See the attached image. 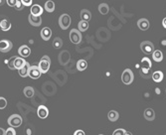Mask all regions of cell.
<instances>
[{
	"label": "cell",
	"mask_w": 166,
	"mask_h": 135,
	"mask_svg": "<svg viewBox=\"0 0 166 135\" xmlns=\"http://www.w3.org/2000/svg\"><path fill=\"white\" fill-rule=\"evenodd\" d=\"M162 26L166 29V17L162 20Z\"/></svg>",
	"instance_id": "obj_40"
},
{
	"label": "cell",
	"mask_w": 166,
	"mask_h": 135,
	"mask_svg": "<svg viewBox=\"0 0 166 135\" xmlns=\"http://www.w3.org/2000/svg\"><path fill=\"white\" fill-rule=\"evenodd\" d=\"M165 92H166V91H165Z\"/></svg>",
	"instance_id": "obj_44"
},
{
	"label": "cell",
	"mask_w": 166,
	"mask_h": 135,
	"mask_svg": "<svg viewBox=\"0 0 166 135\" xmlns=\"http://www.w3.org/2000/svg\"><path fill=\"white\" fill-rule=\"evenodd\" d=\"M6 106H7V101H6V98L0 97V109H4Z\"/></svg>",
	"instance_id": "obj_32"
},
{
	"label": "cell",
	"mask_w": 166,
	"mask_h": 135,
	"mask_svg": "<svg viewBox=\"0 0 166 135\" xmlns=\"http://www.w3.org/2000/svg\"><path fill=\"white\" fill-rule=\"evenodd\" d=\"M134 79V76H133V73L130 69H125L124 71L122 72V81L124 84H127V86H128V84L132 83Z\"/></svg>",
	"instance_id": "obj_4"
},
{
	"label": "cell",
	"mask_w": 166,
	"mask_h": 135,
	"mask_svg": "<svg viewBox=\"0 0 166 135\" xmlns=\"http://www.w3.org/2000/svg\"><path fill=\"white\" fill-rule=\"evenodd\" d=\"M37 115L39 118H41V119H45V118H47L48 115H49V109L47 106H39L38 108H37Z\"/></svg>",
	"instance_id": "obj_10"
},
{
	"label": "cell",
	"mask_w": 166,
	"mask_h": 135,
	"mask_svg": "<svg viewBox=\"0 0 166 135\" xmlns=\"http://www.w3.org/2000/svg\"><path fill=\"white\" fill-rule=\"evenodd\" d=\"M18 54L20 55V57L22 58H27L31 55V49H30L27 45H23L18 49Z\"/></svg>",
	"instance_id": "obj_12"
},
{
	"label": "cell",
	"mask_w": 166,
	"mask_h": 135,
	"mask_svg": "<svg viewBox=\"0 0 166 135\" xmlns=\"http://www.w3.org/2000/svg\"><path fill=\"white\" fill-rule=\"evenodd\" d=\"M28 21L29 23L32 25L34 27H38L42 24V18L40 16H35V15H32L31 13L29 14L28 16Z\"/></svg>",
	"instance_id": "obj_11"
},
{
	"label": "cell",
	"mask_w": 166,
	"mask_h": 135,
	"mask_svg": "<svg viewBox=\"0 0 166 135\" xmlns=\"http://www.w3.org/2000/svg\"><path fill=\"white\" fill-rule=\"evenodd\" d=\"M87 68H88V63H87V61H85V60H79V61L77 62V69H78V71L83 72Z\"/></svg>",
	"instance_id": "obj_27"
},
{
	"label": "cell",
	"mask_w": 166,
	"mask_h": 135,
	"mask_svg": "<svg viewBox=\"0 0 166 135\" xmlns=\"http://www.w3.org/2000/svg\"><path fill=\"white\" fill-rule=\"evenodd\" d=\"M140 50H141L145 55H150L155 51L154 45H153L152 42H150V41L141 42V44H140Z\"/></svg>",
	"instance_id": "obj_7"
},
{
	"label": "cell",
	"mask_w": 166,
	"mask_h": 135,
	"mask_svg": "<svg viewBox=\"0 0 166 135\" xmlns=\"http://www.w3.org/2000/svg\"><path fill=\"white\" fill-rule=\"evenodd\" d=\"M26 63H27V62L25 61L24 58H22V57H16V59H15V61H14V67H15V70L21 69Z\"/></svg>",
	"instance_id": "obj_20"
},
{
	"label": "cell",
	"mask_w": 166,
	"mask_h": 135,
	"mask_svg": "<svg viewBox=\"0 0 166 135\" xmlns=\"http://www.w3.org/2000/svg\"><path fill=\"white\" fill-rule=\"evenodd\" d=\"M71 23H72V19H71V17H70V15L63 14V15H61V16H60V18H59V25H60V27H61V29L67 30L70 27Z\"/></svg>",
	"instance_id": "obj_6"
},
{
	"label": "cell",
	"mask_w": 166,
	"mask_h": 135,
	"mask_svg": "<svg viewBox=\"0 0 166 135\" xmlns=\"http://www.w3.org/2000/svg\"><path fill=\"white\" fill-rule=\"evenodd\" d=\"M55 7H56V5H55V2L52 1V0H48V1L45 2V5H44V9L46 10L47 12L51 13L55 10Z\"/></svg>",
	"instance_id": "obj_25"
},
{
	"label": "cell",
	"mask_w": 166,
	"mask_h": 135,
	"mask_svg": "<svg viewBox=\"0 0 166 135\" xmlns=\"http://www.w3.org/2000/svg\"><path fill=\"white\" fill-rule=\"evenodd\" d=\"M80 16H81V19L84 20V21L89 22L90 20L92 19V13H90V11H89L88 9H83L81 11V14H80Z\"/></svg>",
	"instance_id": "obj_21"
},
{
	"label": "cell",
	"mask_w": 166,
	"mask_h": 135,
	"mask_svg": "<svg viewBox=\"0 0 166 135\" xmlns=\"http://www.w3.org/2000/svg\"><path fill=\"white\" fill-rule=\"evenodd\" d=\"M70 61V54L68 51H63L59 55V62L61 65H66Z\"/></svg>",
	"instance_id": "obj_16"
},
{
	"label": "cell",
	"mask_w": 166,
	"mask_h": 135,
	"mask_svg": "<svg viewBox=\"0 0 166 135\" xmlns=\"http://www.w3.org/2000/svg\"><path fill=\"white\" fill-rule=\"evenodd\" d=\"M6 2H7V4H8V6H10V7H15V6H16L17 0H6Z\"/></svg>",
	"instance_id": "obj_36"
},
{
	"label": "cell",
	"mask_w": 166,
	"mask_h": 135,
	"mask_svg": "<svg viewBox=\"0 0 166 135\" xmlns=\"http://www.w3.org/2000/svg\"><path fill=\"white\" fill-rule=\"evenodd\" d=\"M13 44L9 40H1L0 41V52L1 53H8L12 49Z\"/></svg>",
	"instance_id": "obj_8"
},
{
	"label": "cell",
	"mask_w": 166,
	"mask_h": 135,
	"mask_svg": "<svg viewBox=\"0 0 166 135\" xmlns=\"http://www.w3.org/2000/svg\"><path fill=\"white\" fill-rule=\"evenodd\" d=\"M7 122H8V125H10V127L17 128L22 125L23 118L21 115H19V114H12V115H10L8 117Z\"/></svg>",
	"instance_id": "obj_2"
},
{
	"label": "cell",
	"mask_w": 166,
	"mask_h": 135,
	"mask_svg": "<svg viewBox=\"0 0 166 135\" xmlns=\"http://www.w3.org/2000/svg\"><path fill=\"white\" fill-rule=\"evenodd\" d=\"M5 135H16V131H15V128L13 127H9L6 129V132H5Z\"/></svg>",
	"instance_id": "obj_34"
},
{
	"label": "cell",
	"mask_w": 166,
	"mask_h": 135,
	"mask_svg": "<svg viewBox=\"0 0 166 135\" xmlns=\"http://www.w3.org/2000/svg\"><path fill=\"white\" fill-rule=\"evenodd\" d=\"M15 59H16V57H12V58H10L8 61H6L7 63V66L10 70H15V67H14V61H15Z\"/></svg>",
	"instance_id": "obj_31"
},
{
	"label": "cell",
	"mask_w": 166,
	"mask_h": 135,
	"mask_svg": "<svg viewBox=\"0 0 166 135\" xmlns=\"http://www.w3.org/2000/svg\"><path fill=\"white\" fill-rule=\"evenodd\" d=\"M163 73L161 71H155L152 74H151V78L155 83H160L162 82L163 79Z\"/></svg>",
	"instance_id": "obj_22"
},
{
	"label": "cell",
	"mask_w": 166,
	"mask_h": 135,
	"mask_svg": "<svg viewBox=\"0 0 166 135\" xmlns=\"http://www.w3.org/2000/svg\"><path fill=\"white\" fill-rule=\"evenodd\" d=\"M5 132H6V130L3 129L2 127H0V135H5Z\"/></svg>",
	"instance_id": "obj_39"
},
{
	"label": "cell",
	"mask_w": 166,
	"mask_h": 135,
	"mask_svg": "<svg viewBox=\"0 0 166 135\" xmlns=\"http://www.w3.org/2000/svg\"><path fill=\"white\" fill-rule=\"evenodd\" d=\"M78 30L80 32H85L89 29V22L84 21V20H81L78 24Z\"/></svg>",
	"instance_id": "obj_29"
},
{
	"label": "cell",
	"mask_w": 166,
	"mask_h": 135,
	"mask_svg": "<svg viewBox=\"0 0 166 135\" xmlns=\"http://www.w3.org/2000/svg\"><path fill=\"white\" fill-rule=\"evenodd\" d=\"M23 6H24V5L22 4V2H21V0H17L16 6H15L14 8H15V9H16V10H18V11H20V10H22V9H23Z\"/></svg>",
	"instance_id": "obj_35"
},
{
	"label": "cell",
	"mask_w": 166,
	"mask_h": 135,
	"mask_svg": "<svg viewBox=\"0 0 166 135\" xmlns=\"http://www.w3.org/2000/svg\"><path fill=\"white\" fill-rule=\"evenodd\" d=\"M152 67V63L150 59L144 57L141 60V69H140V76L144 79H148L150 77V69Z\"/></svg>",
	"instance_id": "obj_1"
},
{
	"label": "cell",
	"mask_w": 166,
	"mask_h": 135,
	"mask_svg": "<svg viewBox=\"0 0 166 135\" xmlns=\"http://www.w3.org/2000/svg\"><path fill=\"white\" fill-rule=\"evenodd\" d=\"M137 26L140 30H142V31H146V30L149 29L150 23L146 18H141L137 21Z\"/></svg>",
	"instance_id": "obj_14"
},
{
	"label": "cell",
	"mask_w": 166,
	"mask_h": 135,
	"mask_svg": "<svg viewBox=\"0 0 166 135\" xmlns=\"http://www.w3.org/2000/svg\"><path fill=\"white\" fill-rule=\"evenodd\" d=\"M40 35H41V38L44 40V41H48V40H50V38L52 37V30L49 27H44L41 30Z\"/></svg>",
	"instance_id": "obj_15"
},
{
	"label": "cell",
	"mask_w": 166,
	"mask_h": 135,
	"mask_svg": "<svg viewBox=\"0 0 166 135\" xmlns=\"http://www.w3.org/2000/svg\"><path fill=\"white\" fill-rule=\"evenodd\" d=\"M22 4L24 5V6H31L32 3H33V0H21Z\"/></svg>",
	"instance_id": "obj_37"
},
{
	"label": "cell",
	"mask_w": 166,
	"mask_h": 135,
	"mask_svg": "<svg viewBox=\"0 0 166 135\" xmlns=\"http://www.w3.org/2000/svg\"><path fill=\"white\" fill-rule=\"evenodd\" d=\"M50 66H51V59L48 56H43L39 62L38 67L40 69L42 74H47L50 70Z\"/></svg>",
	"instance_id": "obj_3"
},
{
	"label": "cell",
	"mask_w": 166,
	"mask_h": 135,
	"mask_svg": "<svg viewBox=\"0 0 166 135\" xmlns=\"http://www.w3.org/2000/svg\"><path fill=\"white\" fill-rule=\"evenodd\" d=\"M70 41L75 45H79L82 42V33L79 31L78 29H72L71 32H70Z\"/></svg>",
	"instance_id": "obj_5"
},
{
	"label": "cell",
	"mask_w": 166,
	"mask_h": 135,
	"mask_svg": "<svg viewBox=\"0 0 166 135\" xmlns=\"http://www.w3.org/2000/svg\"><path fill=\"white\" fill-rule=\"evenodd\" d=\"M99 135H103V134H99Z\"/></svg>",
	"instance_id": "obj_43"
},
{
	"label": "cell",
	"mask_w": 166,
	"mask_h": 135,
	"mask_svg": "<svg viewBox=\"0 0 166 135\" xmlns=\"http://www.w3.org/2000/svg\"><path fill=\"white\" fill-rule=\"evenodd\" d=\"M143 115H144V118L146 119V120H148V121H153L155 119V112H154V110L152 108H146V109H145Z\"/></svg>",
	"instance_id": "obj_17"
},
{
	"label": "cell",
	"mask_w": 166,
	"mask_h": 135,
	"mask_svg": "<svg viewBox=\"0 0 166 135\" xmlns=\"http://www.w3.org/2000/svg\"><path fill=\"white\" fill-rule=\"evenodd\" d=\"M74 135H85V133L83 130H81V129H79V130H76V131H75Z\"/></svg>",
	"instance_id": "obj_38"
},
{
	"label": "cell",
	"mask_w": 166,
	"mask_h": 135,
	"mask_svg": "<svg viewBox=\"0 0 166 135\" xmlns=\"http://www.w3.org/2000/svg\"><path fill=\"white\" fill-rule=\"evenodd\" d=\"M30 67H31V65H30V64L27 62V63L25 64L21 69H19V70H18V72H19L20 77H22V78H26V77H28Z\"/></svg>",
	"instance_id": "obj_19"
},
{
	"label": "cell",
	"mask_w": 166,
	"mask_h": 135,
	"mask_svg": "<svg viewBox=\"0 0 166 135\" xmlns=\"http://www.w3.org/2000/svg\"><path fill=\"white\" fill-rule=\"evenodd\" d=\"M124 135H132V133L130 131H125V134Z\"/></svg>",
	"instance_id": "obj_42"
},
{
	"label": "cell",
	"mask_w": 166,
	"mask_h": 135,
	"mask_svg": "<svg viewBox=\"0 0 166 135\" xmlns=\"http://www.w3.org/2000/svg\"><path fill=\"white\" fill-rule=\"evenodd\" d=\"M99 11L100 14L107 15L109 12V6L107 3H100L99 5Z\"/></svg>",
	"instance_id": "obj_28"
},
{
	"label": "cell",
	"mask_w": 166,
	"mask_h": 135,
	"mask_svg": "<svg viewBox=\"0 0 166 135\" xmlns=\"http://www.w3.org/2000/svg\"><path fill=\"white\" fill-rule=\"evenodd\" d=\"M41 71H40V69L38 66H31L29 69V74H28V77H30L33 79H38L40 77H41Z\"/></svg>",
	"instance_id": "obj_9"
},
{
	"label": "cell",
	"mask_w": 166,
	"mask_h": 135,
	"mask_svg": "<svg viewBox=\"0 0 166 135\" xmlns=\"http://www.w3.org/2000/svg\"><path fill=\"white\" fill-rule=\"evenodd\" d=\"M0 28H1V30L4 32L9 31V30L11 29V22H10L8 19L3 18L1 21H0Z\"/></svg>",
	"instance_id": "obj_18"
},
{
	"label": "cell",
	"mask_w": 166,
	"mask_h": 135,
	"mask_svg": "<svg viewBox=\"0 0 166 135\" xmlns=\"http://www.w3.org/2000/svg\"><path fill=\"white\" fill-rule=\"evenodd\" d=\"M152 59H153V61L157 62V63H160L163 60L162 52L160 51V50H155V51L152 53Z\"/></svg>",
	"instance_id": "obj_24"
},
{
	"label": "cell",
	"mask_w": 166,
	"mask_h": 135,
	"mask_svg": "<svg viewBox=\"0 0 166 135\" xmlns=\"http://www.w3.org/2000/svg\"><path fill=\"white\" fill-rule=\"evenodd\" d=\"M44 9L42 6H40L39 4H34L31 6V9H30V13L32 15H35V16H41L43 14Z\"/></svg>",
	"instance_id": "obj_13"
},
{
	"label": "cell",
	"mask_w": 166,
	"mask_h": 135,
	"mask_svg": "<svg viewBox=\"0 0 166 135\" xmlns=\"http://www.w3.org/2000/svg\"><path fill=\"white\" fill-rule=\"evenodd\" d=\"M119 117V113L117 111V110H110L108 113V120L109 121H112V122H114V121H117Z\"/></svg>",
	"instance_id": "obj_26"
},
{
	"label": "cell",
	"mask_w": 166,
	"mask_h": 135,
	"mask_svg": "<svg viewBox=\"0 0 166 135\" xmlns=\"http://www.w3.org/2000/svg\"><path fill=\"white\" fill-rule=\"evenodd\" d=\"M53 47L55 49H61L63 47V40L60 37H56L53 41Z\"/></svg>",
	"instance_id": "obj_30"
},
{
	"label": "cell",
	"mask_w": 166,
	"mask_h": 135,
	"mask_svg": "<svg viewBox=\"0 0 166 135\" xmlns=\"http://www.w3.org/2000/svg\"><path fill=\"white\" fill-rule=\"evenodd\" d=\"M125 134V130L123 128H118V129H115L113 131V135H124Z\"/></svg>",
	"instance_id": "obj_33"
},
{
	"label": "cell",
	"mask_w": 166,
	"mask_h": 135,
	"mask_svg": "<svg viewBox=\"0 0 166 135\" xmlns=\"http://www.w3.org/2000/svg\"><path fill=\"white\" fill-rule=\"evenodd\" d=\"M5 2H6V0H0V6H2Z\"/></svg>",
	"instance_id": "obj_41"
},
{
	"label": "cell",
	"mask_w": 166,
	"mask_h": 135,
	"mask_svg": "<svg viewBox=\"0 0 166 135\" xmlns=\"http://www.w3.org/2000/svg\"><path fill=\"white\" fill-rule=\"evenodd\" d=\"M23 93L27 98H32L35 94V89L32 87H26L23 89Z\"/></svg>",
	"instance_id": "obj_23"
}]
</instances>
